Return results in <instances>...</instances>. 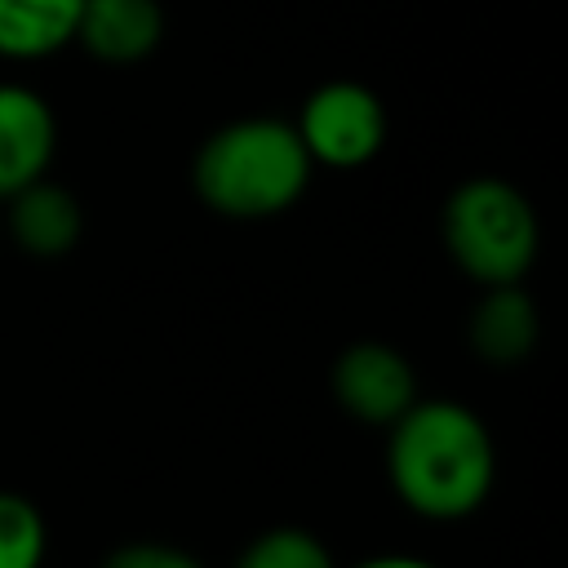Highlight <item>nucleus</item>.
I'll list each match as a JSON object with an SVG mask.
<instances>
[{"label":"nucleus","mask_w":568,"mask_h":568,"mask_svg":"<svg viewBox=\"0 0 568 568\" xmlns=\"http://www.w3.org/2000/svg\"><path fill=\"white\" fill-rule=\"evenodd\" d=\"M386 475L395 497L435 524L466 519L484 506L497 479L488 426L462 399H413L390 422Z\"/></svg>","instance_id":"obj_1"},{"label":"nucleus","mask_w":568,"mask_h":568,"mask_svg":"<svg viewBox=\"0 0 568 568\" xmlns=\"http://www.w3.org/2000/svg\"><path fill=\"white\" fill-rule=\"evenodd\" d=\"M311 155L280 115H244L204 138L191 164L195 195L226 217H275L311 182Z\"/></svg>","instance_id":"obj_2"},{"label":"nucleus","mask_w":568,"mask_h":568,"mask_svg":"<svg viewBox=\"0 0 568 568\" xmlns=\"http://www.w3.org/2000/svg\"><path fill=\"white\" fill-rule=\"evenodd\" d=\"M444 248L475 284H519L541 244V222L519 186L506 178H466L444 200Z\"/></svg>","instance_id":"obj_3"},{"label":"nucleus","mask_w":568,"mask_h":568,"mask_svg":"<svg viewBox=\"0 0 568 568\" xmlns=\"http://www.w3.org/2000/svg\"><path fill=\"white\" fill-rule=\"evenodd\" d=\"M293 129H297L311 164L359 169L386 142V106L359 80H324L306 93Z\"/></svg>","instance_id":"obj_4"},{"label":"nucleus","mask_w":568,"mask_h":568,"mask_svg":"<svg viewBox=\"0 0 568 568\" xmlns=\"http://www.w3.org/2000/svg\"><path fill=\"white\" fill-rule=\"evenodd\" d=\"M337 404L364 426H390L417 399L413 364L386 342H355L333 364Z\"/></svg>","instance_id":"obj_5"},{"label":"nucleus","mask_w":568,"mask_h":568,"mask_svg":"<svg viewBox=\"0 0 568 568\" xmlns=\"http://www.w3.org/2000/svg\"><path fill=\"white\" fill-rule=\"evenodd\" d=\"M58 151V120L49 102L13 80H0V200L40 182Z\"/></svg>","instance_id":"obj_6"},{"label":"nucleus","mask_w":568,"mask_h":568,"mask_svg":"<svg viewBox=\"0 0 568 568\" xmlns=\"http://www.w3.org/2000/svg\"><path fill=\"white\" fill-rule=\"evenodd\" d=\"M160 36H164V9L155 0H80L75 40L98 62L133 67L155 53Z\"/></svg>","instance_id":"obj_7"},{"label":"nucleus","mask_w":568,"mask_h":568,"mask_svg":"<svg viewBox=\"0 0 568 568\" xmlns=\"http://www.w3.org/2000/svg\"><path fill=\"white\" fill-rule=\"evenodd\" d=\"M4 204H9V235L22 253L62 257L67 248H75L84 217H80V204L67 186L40 178V182L22 186L18 195H9Z\"/></svg>","instance_id":"obj_8"},{"label":"nucleus","mask_w":568,"mask_h":568,"mask_svg":"<svg viewBox=\"0 0 568 568\" xmlns=\"http://www.w3.org/2000/svg\"><path fill=\"white\" fill-rule=\"evenodd\" d=\"M541 333L537 306L519 284H493L470 311V351L484 364H519L532 355Z\"/></svg>","instance_id":"obj_9"},{"label":"nucleus","mask_w":568,"mask_h":568,"mask_svg":"<svg viewBox=\"0 0 568 568\" xmlns=\"http://www.w3.org/2000/svg\"><path fill=\"white\" fill-rule=\"evenodd\" d=\"M80 0H0V58L31 62L75 40Z\"/></svg>","instance_id":"obj_10"},{"label":"nucleus","mask_w":568,"mask_h":568,"mask_svg":"<svg viewBox=\"0 0 568 568\" xmlns=\"http://www.w3.org/2000/svg\"><path fill=\"white\" fill-rule=\"evenodd\" d=\"M44 515L22 493H0V568H40L44 564Z\"/></svg>","instance_id":"obj_11"},{"label":"nucleus","mask_w":568,"mask_h":568,"mask_svg":"<svg viewBox=\"0 0 568 568\" xmlns=\"http://www.w3.org/2000/svg\"><path fill=\"white\" fill-rule=\"evenodd\" d=\"M235 568H333V555L306 528H266L240 550Z\"/></svg>","instance_id":"obj_12"},{"label":"nucleus","mask_w":568,"mask_h":568,"mask_svg":"<svg viewBox=\"0 0 568 568\" xmlns=\"http://www.w3.org/2000/svg\"><path fill=\"white\" fill-rule=\"evenodd\" d=\"M102 568H204L191 550L182 546H169V541H129V546H115Z\"/></svg>","instance_id":"obj_13"},{"label":"nucleus","mask_w":568,"mask_h":568,"mask_svg":"<svg viewBox=\"0 0 568 568\" xmlns=\"http://www.w3.org/2000/svg\"><path fill=\"white\" fill-rule=\"evenodd\" d=\"M355 568H439V564H426L417 555H373V559H364Z\"/></svg>","instance_id":"obj_14"}]
</instances>
